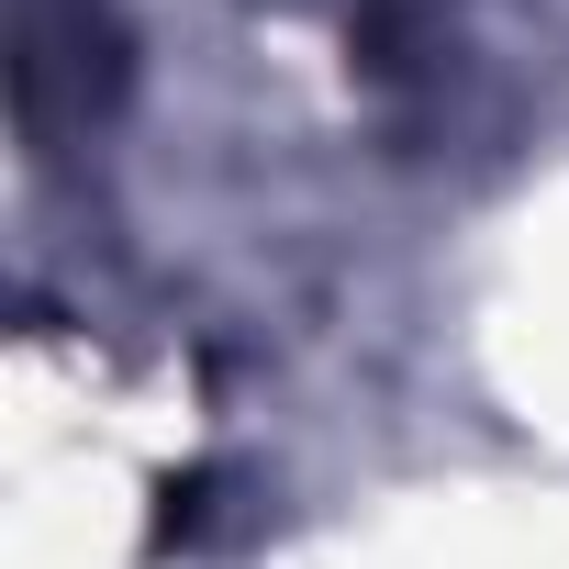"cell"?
Masks as SVG:
<instances>
[{
    "mask_svg": "<svg viewBox=\"0 0 569 569\" xmlns=\"http://www.w3.org/2000/svg\"><path fill=\"white\" fill-rule=\"evenodd\" d=\"M123 90V12L112 0H23V123L101 112Z\"/></svg>",
    "mask_w": 569,
    "mask_h": 569,
    "instance_id": "6da1fadb",
    "label": "cell"
}]
</instances>
